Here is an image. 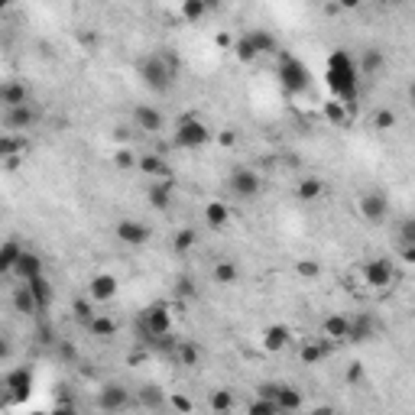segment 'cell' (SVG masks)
I'll list each match as a JSON object with an SVG mask.
<instances>
[{
    "mask_svg": "<svg viewBox=\"0 0 415 415\" xmlns=\"http://www.w3.org/2000/svg\"><path fill=\"white\" fill-rule=\"evenodd\" d=\"M363 282L370 289H389L396 282V267L389 256H376V260H367L363 263Z\"/></svg>",
    "mask_w": 415,
    "mask_h": 415,
    "instance_id": "obj_6",
    "label": "cell"
},
{
    "mask_svg": "<svg viewBox=\"0 0 415 415\" xmlns=\"http://www.w3.org/2000/svg\"><path fill=\"white\" fill-rule=\"evenodd\" d=\"M396 234H399V244H403V247L415 244V214H409V218H403V221H399Z\"/></svg>",
    "mask_w": 415,
    "mask_h": 415,
    "instance_id": "obj_38",
    "label": "cell"
},
{
    "mask_svg": "<svg viewBox=\"0 0 415 415\" xmlns=\"http://www.w3.org/2000/svg\"><path fill=\"white\" fill-rule=\"evenodd\" d=\"M117 276H110V273H97L95 279H91V286H88V296L95 298V302H110V298L117 296Z\"/></svg>",
    "mask_w": 415,
    "mask_h": 415,
    "instance_id": "obj_16",
    "label": "cell"
},
{
    "mask_svg": "<svg viewBox=\"0 0 415 415\" xmlns=\"http://www.w3.org/2000/svg\"><path fill=\"white\" fill-rule=\"evenodd\" d=\"M231 52L237 55V62H244V65H250V62H256V59H260L253 39H250V32H244V36H240V39L231 46Z\"/></svg>",
    "mask_w": 415,
    "mask_h": 415,
    "instance_id": "obj_29",
    "label": "cell"
},
{
    "mask_svg": "<svg viewBox=\"0 0 415 415\" xmlns=\"http://www.w3.org/2000/svg\"><path fill=\"white\" fill-rule=\"evenodd\" d=\"M363 0H338V7H344V10H357Z\"/></svg>",
    "mask_w": 415,
    "mask_h": 415,
    "instance_id": "obj_53",
    "label": "cell"
},
{
    "mask_svg": "<svg viewBox=\"0 0 415 415\" xmlns=\"http://www.w3.org/2000/svg\"><path fill=\"white\" fill-rule=\"evenodd\" d=\"M357 211H360L363 221L370 224H380L389 218V195L380 192V189H373V192H363L357 198Z\"/></svg>",
    "mask_w": 415,
    "mask_h": 415,
    "instance_id": "obj_7",
    "label": "cell"
},
{
    "mask_svg": "<svg viewBox=\"0 0 415 415\" xmlns=\"http://www.w3.org/2000/svg\"><path fill=\"white\" fill-rule=\"evenodd\" d=\"M409 97H412V104H415V81L409 85Z\"/></svg>",
    "mask_w": 415,
    "mask_h": 415,
    "instance_id": "obj_56",
    "label": "cell"
},
{
    "mask_svg": "<svg viewBox=\"0 0 415 415\" xmlns=\"http://www.w3.org/2000/svg\"><path fill=\"white\" fill-rule=\"evenodd\" d=\"M325 85H328L331 97L344 101L347 107H357L360 97V65L347 49H334L325 65Z\"/></svg>",
    "mask_w": 415,
    "mask_h": 415,
    "instance_id": "obj_1",
    "label": "cell"
},
{
    "mask_svg": "<svg viewBox=\"0 0 415 415\" xmlns=\"http://www.w3.org/2000/svg\"><path fill=\"white\" fill-rule=\"evenodd\" d=\"M179 360L185 367H198V347L195 344H179Z\"/></svg>",
    "mask_w": 415,
    "mask_h": 415,
    "instance_id": "obj_45",
    "label": "cell"
},
{
    "mask_svg": "<svg viewBox=\"0 0 415 415\" xmlns=\"http://www.w3.org/2000/svg\"><path fill=\"white\" fill-rule=\"evenodd\" d=\"M175 289H179V296H182V292H185V296H192V292H195V286H192V279H189V276L179 279V286H175Z\"/></svg>",
    "mask_w": 415,
    "mask_h": 415,
    "instance_id": "obj_50",
    "label": "cell"
},
{
    "mask_svg": "<svg viewBox=\"0 0 415 415\" xmlns=\"http://www.w3.org/2000/svg\"><path fill=\"white\" fill-rule=\"evenodd\" d=\"M43 273V260L32 253V250H23V256L17 260V267H13V276L20 279V282H26V279L39 276Z\"/></svg>",
    "mask_w": 415,
    "mask_h": 415,
    "instance_id": "obj_23",
    "label": "cell"
},
{
    "mask_svg": "<svg viewBox=\"0 0 415 415\" xmlns=\"http://www.w3.org/2000/svg\"><path fill=\"white\" fill-rule=\"evenodd\" d=\"M279 85L286 95H305L311 85L309 68L298 62L292 52H279Z\"/></svg>",
    "mask_w": 415,
    "mask_h": 415,
    "instance_id": "obj_4",
    "label": "cell"
},
{
    "mask_svg": "<svg viewBox=\"0 0 415 415\" xmlns=\"http://www.w3.org/2000/svg\"><path fill=\"white\" fill-rule=\"evenodd\" d=\"M172 409H179V412H192L195 405H192V399H185V396H175V399H172Z\"/></svg>",
    "mask_w": 415,
    "mask_h": 415,
    "instance_id": "obj_49",
    "label": "cell"
},
{
    "mask_svg": "<svg viewBox=\"0 0 415 415\" xmlns=\"http://www.w3.org/2000/svg\"><path fill=\"white\" fill-rule=\"evenodd\" d=\"M0 3H3V7H10V3H13V0H0Z\"/></svg>",
    "mask_w": 415,
    "mask_h": 415,
    "instance_id": "obj_57",
    "label": "cell"
},
{
    "mask_svg": "<svg viewBox=\"0 0 415 415\" xmlns=\"http://www.w3.org/2000/svg\"><path fill=\"white\" fill-rule=\"evenodd\" d=\"M32 124H36V110H32V104L3 107V130L23 133V130H32Z\"/></svg>",
    "mask_w": 415,
    "mask_h": 415,
    "instance_id": "obj_12",
    "label": "cell"
},
{
    "mask_svg": "<svg viewBox=\"0 0 415 415\" xmlns=\"http://www.w3.org/2000/svg\"><path fill=\"white\" fill-rule=\"evenodd\" d=\"M139 403L146 405V409H162V393L156 386H143L139 389Z\"/></svg>",
    "mask_w": 415,
    "mask_h": 415,
    "instance_id": "obj_42",
    "label": "cell"
},
{
    "mask_svg": "<svg viewBox=\"0 0 415 415\" xmlns=\"http://www.w3.org/2000/svg\"><path fill=\"white\" fill-rule=\"evenodd\" d=\"M26 286L32 289V296L39 298V305H43V311L52 305V298H55V292H52V282L46 279V273H39V276H32V279H26Z\"/></svg>",
    "mask_w": 415,
    "mask_h": 415,
    "instance_id": "obj_26",
    "label": "cell"
},
{
    "mask_svg": "<svg viewBox=\"0 0 415 415\" xmlns=\"http://www.w3.org/2000/svg\"><path fill=\"white\" fill-rule=\"evenodd\" d=\"M20 256H23V247L17 244V240H3V247H0V269H3V273H13Z\"/></svg>",
    "mask_w": 415,
    "mask_h": 415,
    "instance_id": "obj_31",
    "label": "cell"
},
{
    "mask_svg": "<svg viewBox=\"0 0 415 415\" xmlns=\"http://www.w3.org/2000/svg\"><path fill=\"white\" fill-rule=\"evenodd\" d=\"M143 334L149 341H162V338L172 334V315L166 305H149L143 311Z\"/></svg>",
    "mask_w": 415,
    "mask_h": 415,
    "instance_id": "obj_8",
    "label": "cell"
},
{
    "mask_svg": "<svg viewBox=\"0 0 415 415\" xmlns=\"http://www.w3.org/2000/svg\"><path fill=\"white\" fill-rule=\"evenodd\" d=\"M195 240H198V234H195L192 227H182L179 234H175V240H172V247H175V253H189L195 247Z\"/></svg>",
    "mask_w": 415,
    "mask_h": 415,
    "instance_id": "obj_37",
    "label": "cell"
},
{
    "mask_svg": "<svg viewBox=\"0 0 415 415\" xmlns=\"http://www.w3.org/2000/svg\"><path fill=\"white\" fill-rule=\"evenodd\" d=\"M149 204L156 208V211H169L172 208V185L169 179H156L149 185Z\"/></svg>",
    "mask_w": 415,
    "mask_h": 415,
    "instance_id": "obj_24",
    "label": "cell"
},
{
    "mask_svg": "<svg viewBox=\"0 0 415 415\" xmlns=\"http://www.w3.org/2000/svg\"><path fill=\"white\" fill-rule=\"evenodd\" d=\"M214 137V130L204 124L202 117H195V114H185V117H179V124H175V133H172V143L179 149H202L208 146Z\"/></svg>",
    "mask_w": 415,
    "mask_h": 415,
    "instance_id": "obj_3",
    "label": "cell"
},
{
    "mask_svg": "<svg viewBox=\"0 0 415 415\" xmlns=\"http://www.w3.org/2000/svg\"><path fill=\"white\" fill-rule=\"evenodd\" d=\"M250 412L253 415H273V412H279V403L273 399V396H263V399L250 403Z\"/></svg>",
    "mask_w": 415,
    "mask_h": 415,
    "instance_id": "obj_43",
    "label": "cell"
},
{
    "mask_svg": "<svg viewBox=\"0 0 415 415\" xmlns=\"http://www.w3.org/2000/svg\"><path fill=\"white\" fill-rule=\"evenodd\" d=\"M208 17V3L204 0H182V20L185 23H198Z\"/></svg>",
    "mask_w": 415,
    "mask_h": 415,
    "instance_id": "obj_32",
    "label": "cell"
},
{
    "mask_svg": "<svg viewBox=\"0 0 415 415\" xmlns=\"http://www.w3.org/2000/svg\"><path fill=\"white\" fill-rule=\"evenodd\" d=\"M143 175H149V179H172V169L169 162L162 160V156H156V153H146V156H139V166H137Z\"/></svg>",
    "mask_w": 415,
    "mask_h": 415,
    "instance_id": "obj_19",
    "label": "cell"
},
{
    "mask_svg": "<svg viewBox=\"0 0 415 415\" xmlns=\"http://www.w3.org/2000/svg\"><path fill=\"white\" fill-rule=\"evenodd\" d=\"M321 192H325V182H321V179L298 182V198H302V202H318Z\"/></svg>",
    "mask_w": 415,
    "mask_h": 415,
    "instance_id": "obj_35",
    "label": "cell"
},
{
    "mask_svg": "<svg viewBox=\"0 0 415 415\" xmlns=\"http://www.w3.org/2000/svg\"><path fill=\"white\" fill-rule=\"evenodd\" d=\"M296 273H298V276H305V279H318L321 276V267L315 263V260H298Z\"/></svg>",
    "mask_w": 415,
    "mask_h": 415,
    "instance_id": "obj_44",
    "label": "cell"
},
{
    "mask_svg": "<svg viewBox=\"0 0 415 415\" xmlns=\"http://www.w3.org/2000/svg\"><path fill=\"white\" fill-rule=\"evenodd\" d=\"M250 39H253V46H256V52L260 55H269V52H276V36L269 30H250Z\"/></svg>",
    "mask_w": 415,
    "mask_h": 415,
    "instance_id": "obj_33",
    "label": "cell"
},
{
    "mask_svg": "<svg viewBox=\"0 0 415 415\" xmlns=\"http://www.w3.org/2000/svg\"><path fill=\"white\" fill-rule=\"evenodd\" d=\"M376 334H380V325H376V318H373L370 311H360L357 318H351V338H347L351 344L373 341Z\"/></svg>",
    "mask_w": 415,
    "mask_h": 415,
    "instance_id": "obj_14",
    "label": "cell"
},
{
    "mask_svg": "<svg viewBox=\"0 0 415 415\" xmlns=\"http://www.w3.org/2000/svg\"><path fill=\"white\" fill-rule=\"evenodd\" d=\"M137 72H139V78H143V85H146L149 91L166 95V91L175 85L179 62H175V55H169V52H153V55H146V59H139Z\"/></svg>",
    "mask_w": 415,
    "mask_h": 415,
    "instance_id": "obj_2",
    "label": "cell"
},
{
    "mask_svg": "<svg viewBox=\"0 0 415 415\" xmlns=\"http://www.w3.org/2000/svg\"><path fill=\"white\" fill-rule=\"evenodd\" d=\"M97 409H104V412H124V409H130V389H124L120 383H107L97 393Z\"/></svg>",
    "mask_w": 415,
    "mask_h": 415,
    "instance_id": "obj_11",
    "label": "cell"
},
{
    "mask_svg": "<svg viewBox=\"0 0 415 415\" xmlns=\"http://www.w3.org/2000/svg\"><path fill=\"white\" fill-rule=\"evenodd\" d=\"M13 309L20 311V315H36V311H43V305H39V298L32 296V289L26 282H20V286L13 289Z\"/></svg>",
    "mask_w": 415,
    "mask_h": 415,
    "instance_id": "obj_21",
    "label": "cell"
},
{
    "mask_svg": "<svg viewBox=\"0 0 415 415\" xmlns=\"http://www.w3.org/2000/svg\"><path fill=\"white\" fill-rule=\"evenodd\" d=\"M208 405H211L214 412H234L237 399H234L231 389H214V396H211V403H208Z\"/></svg>",
    "mask_w": 415,
    "mask_h": 415,
    "instance_id": "obj_36",
    "label": "cell"
},
{
    "mask_svg": "<svg viewBox=\"0 0 415 415\" xmlns=\"http://www.w3.org/2000/svg\"><path fill=\"white\" fill-rule=\"evenodd\" d=\"M227 221H231V204H227V202L214 198V202L204 204V224H208L211 231H221V227H227Z\"/></svg>",
    "mask_w": 415,
    "mask_h": 415,
    "instance_id": "obj_20",
    "label": "cell"
},
{
    "mask_svg": "<svg viewBox=\"0 0 415 415\" xmlns=\"http://www.w3.org/2000/svg\"><path fill=\"white\" fill-rule=\"evenodd\" d=\"M23 149H26V139H17V133H10V130L0 137V156H3V160H13Z\"/></svg>",
    "mask_w": 415,
    "mask_h": 415,
    "instance_id": "obj_34",
    "label": "cell"
},
{
    "mask_svg": "<svg viewBox=\"0 0 415 415\" xmlns=\"http://www.w3.org/2000/svg\"><path fill=\"white\" fill-rule=\"evenodd\" d=\"M321 331H325L328 341H347V338H351V318H347V315H328L325 325H321Z\"/></svg>",
    "mask_w": 415,
    "mask_h": 415,
    "instance_id": "obj_22",
    "label": "cell"
},
{
    "mask_svg": "<svg viewBox=\"0 0 415 415\" xmlns=\"http://www.w3.org/2000/svg\"><path fill=\"white\" fill-rule=\"evenodd\" d=\"M3 389H10L13 399H26L32 389V373L26 370V367H17V370H10L7 376H3Z\"/></svg>",
    "mask_w": 415,
    "mask_h": 415,
    "instance_id": "obj_15",
    "label": "cell"
},
{
    "mask_svg": "<svg viewBox=\"0 0 415 415\" xmlns=\"http://www.w3.org/2000/svg\"><path fill=\"white\" fill-rule=\"evenodd\" d=\"M55 351H59V357H62V360H68V363L78 360V351H75L68 341H55Z\"/></svg>",
    "mask_w": 415,
    "mask_h": 415,
    "instance_id": "obj_47",
    "label": "cell"
},
{
    "mask_svg": "<svg viewBox=\"0 0 415 415\" xmlns=\"http://www.w3.org/2000/svg\"><path fill=\"white\" fill-rule=\"evenodd\" d=\"M363 376H367L363 363H351V367H347V383H360Z\"/></svg>",
    "mask_w": 415,
    "mask_h": 415,
    "instance_id": "obj_48",
    "label": "cell"
},
{
    "mask_svg": "<svg viewBox=\"0 0 415 415\" xmlns=\"http://www.w3.org/2000/svg\"><path fill=\"white\" fill-rule=\"evenodd\" d=\"M114 234H117L120 244H127V247H143L149 240V224L137 221V218H124V221H117V227H114Z\"/></svg>",
    "mask_w": 415,
    "mask_h": 415,
    "instance_id": "obj_10",
    "label": "cell"
},
{
    "mask_svg": "<svg viewBox=\"0 0 415 415\" xmlns=\"http://www.w3.org/2000/svg\"><path fill=\"white\" fill-rule=\"evenodd\" d=\"M85 328H88V334H95V338H114V334H117V321L110 318V315H95Z\"/></svg>",
    "mask_w": 415,
    "mask_h": 415,
    "instance_id": "obj_27",
    "label": "cell"
},
{
    "mask_svg": "<svg viewBox=\"0 0 415 415\" xmlns=\"http://www.w3.org/2000/svg\"><path fill=\"white\" fill-rule=\"evenodd\" d=\"M91 302H95V298H91ZM91 302H88V298H75V302H72L75 318L81 321V325H88V321H91V318H95V315H97V311L91 309Z\"/></svg>",
    "mask_w": 415,
    "mask_h": 415,
    "instance_id": "obj_41",
    "label": "cell"
},
{
    "mask_svg": "<svg viewBox=\"0 0 415 415\" xmlns=\"http://www.w3.org/2000/svg\"><path fill=\"white\" fill-rule=\"evenodd\" d=\"M289 338H292V331H289L286 325H269V328L263 331L260 344H263V351L279 354V351H286V347H289Z\"/></svg>",
    "mask_w": 415,
    "mask_h": 415,
    "instance_id": "obj_17",
    "label": "cell"
},
{
    "mask_svg": "<svg viewBox=\"0 0 415 415\" xmlns=\"http://www.w3.org/2000/svg\"><path fill=\"white\" fill-rule=\"evenodd\" d=\"M328 357V344H305L302 347V363H321Z\"/></svg>",
    "mask_w": 415,
    "mask_h": 415,
    "instance_id": "obj_40",
    "label": "cell"
},
{
    "mask_svg": "<svg viewBox=\"0 0 415 415\" xmlns=\"http://www.w3.org/2000/svg\"><path fill=\"white\" fill-rule=\"evenodd\" d=\"M373 127H376V130H393L396 127V114H393V110H376Z\"/></svg>",
    "mask_w": 415,
    "mask_h": 415,
    "instance_id": "obj_46",
    "label": "cell"
},
{
    "mask_svg": "<svg viewBox=\"0 0 415 415\" xmlns=\"http://www.w3.org/2000/svg\"><path fill=\"white\" fill-rule=\"evenodd\" d=\"M227 189L234 192V198H256V195L263 192V179H260V172L250 169V166H237L231 175H227Z\"/></svg>",
    "mask_w": 415,
    "mask_h": 415,
    "instance_id": "obj_5",
    "label": "cell"
},
{
    "mask_svg": "<svg viewBox=\"0 0 415 415\" xmlns=\"http://www.w3.org/2000/svg\"><path fill=\"white\" fill-rule=\"evenodd\" d=\"M0 104L3 107L30 104V88L23 85V81H3V85H0Z\"/></svg>",
    "mask_w": 415,
    "mask_h": 415,
    "instance_id": "obj_18",
    "label": "cell"
},
{
    "mask_svg": "<svg viewBox=\"0 0 415 415\" xmlns=\"http://www.w3.org/2000/svg\"><path fill=\"white\" fill-rule=\"evenodd\" d=\"M211 276L218 286H234L237 279H240V267H237L234 260H218L211 269Z\"/></svg>",
    "mask_w": 415,
    "mask_h": 415,
    "instance_id": "obj_25",
    "label": "cell"
},
{
    "mask_svg": "<svg viewBox=\"0 0 415 415\" xmlns=\"http://www.w3.org/2000/svg\"><path fill=\"white\" fill-rule=\"evenodd\" d=\"M260 396H273L279 403V412H298V409L305 405V399H302V393H298L296 386L267 383V386H260Z\"/></svg>",
    "mask_w": 415,
    "mask_h": 415,
    "instance_id": "obj_9",
    "label": "cell"
},
{
    "mask_svg": "<svg viewBox=\"0 0 415 415\" xmlns=\"http://www.w3.org/2000/svg\"><path fill=\"white\" fill-rule=\"evenodd\" d=\"M133 124L143 133H160L166 127V117H162V110L156 104H137L133 107Z\"/></svg>",
    "mask_w": 415,
    "mask_h": 415,
    "instance_id": "obj_13",
    "label": "cell"
},
{
    "mask_svg": "<svg viewBox=\"0 0 415 415\" xmlns=\"http://www.w3.org/2000/svg\"><path fill=\"white\" fill-rule=\"evenodd\" d=\"M218 46H224V49H227V46H231V36H227V32H221V36H218Z\"/></svg>",
    "mask_w": 415,
    "mask_h": 415,
    "instance_id": "obj_54",
    "label": "cell"
},
{
    "mask_svg": "<svg viewBox=\"0 0 415 415\" xmlns=\"http://www.w3.org/2000/svg\"><path fill=\"white\" fill-rule=\"evenodd\" d=\"M403 260H405V263H409V267H415V244L403 247Z\"/></svg>",
    "mask_w": 415,
    "mask_h": 415,
    "instance_id": "obj_51",
    "label": "cell"
},
{
    "mask_svg": "<svg viewBox=\"0 0 415 415\" xmlns=\"http://www.w3.org/2000/svg\"><path fill=\"white\" fill-rule=\"evenodd\" d=\"M360 75L363 78H370V75H376L380 68L386 65V55L380 52V49H363V55H360Z\"/></svg>",
    "mask_w": 415,
    "mask_h": 415,
    "instance_id": "obj_28",
    "label": "cell"
},
{
    "mask_svg": "<svg viewBox=\"0 0 415 415\" xmlns=\"http://www.w3.org/2000/svg\"><path fill=\"white\" fill-rule=\"evenodd\" d=\"M204 3H208V10H218V7H221V0H204Z\"/></svg>",
    "mask_w": 415,
    "mask_h": 415,
    "instance_id": "obj_55",
    "label": "cell"
},
{
    "mask_svg": "<svg viewBox=\"0 0 415 415\" xmlns=\"http://www.w3.org/2000/svg\"><path fill=\"white\" fill-rule=\"evenodd\" d=\"M234 143H237V133L224 130V133H221V146H234Z\"/></svg>",
    "mask_w": 415,
    "mask_h": 415,
    "instance_id": "obj_52",
    "label": "cell"
},
{
    "mask_svg": "<svg viewBox=\"0 0 415 415\" xmlns=\"http://www.w3.org/2000/svg\"><path fill=\"white\" fill-rule=\"evenodd\" d=\"M114 166H117V169H137V166H139V156L133 153V149L120 146L117 153H114Z\"/></svg>",
    "mask_w": 415,
    "mask_h": 415,
    "instance_id": "obj_39",
    "label": "cell"
},
{
    "mask_svg": "<svg viewBox=\"0 0 415 415\" xmlns=\"http://www.w3.org/2000/svg\"><path fill=\"white\" fill-rule=\"evenodd\" d=\"M325 117H328V124H334V127H347V124H351V117H347V104L338 101V97H331L328 104H325Z\"/></svg>",
    "mask_w": 415,
    "mask_h": 415,
    "instance_id": "obj_30",
    "label": "cell"
}]
</instances>
